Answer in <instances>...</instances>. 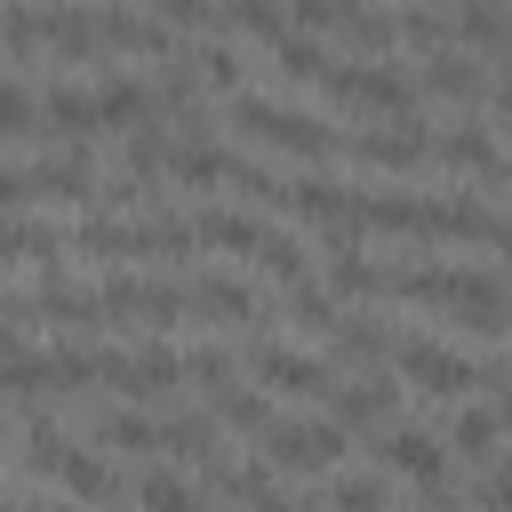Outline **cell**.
<instances>
[{"instance_id":"6da1fadb","label":"cell","mask_w":512,"mask_h":512,"mask_svg":"<svg viewBox=\"0 0 512 512\" xmlns=\"http://www.w3.org/2000/svg\"><path fill=\"white\" fill-rule=\"evenodd\" d=\"M232 128L272 144V152H296V160H328L336 152V128H320V112H296V104H272V96H232Z\"/></svg>"},{"instance_id":"7a4b0ae2","label":"cell","mask_w":512,"mask_h":512,"mask_svg":"<svg viewBox=\"0 0 512 512\" xmlns=\"http://www.w3.org/2000/svg\"><path fill=\"white\" fill-rule=\"evenodd\" d=\"M88 192H104L88 144H56L48 160H16L8 168V208L16 216H32V200H88Z\"/></svg>"},{"instance_id":"3957f363","label":"cell","mask_w":512,"mask_h":512,"mask_svg":"<svg viewBox=\"0 0 512 512\" xmlns=\"http://www.w3.org/2000/svg\"><path fill=\"white\" fill-rule=\"evenodd\" d=\"M320 96H336V104H352V112H392V120H416L408 104H416V80L408 72H392V64H376V56H360V64H336L328 80H320Z\"/></svg>"},{"instance_id":"277c9868","label":"cell","mask_w":512,"mask_h":512,"mask_svg":"<svg viewBox=\"0 0 512 512\" xmlns=\"http://www.w3.org/2000/svg\"><path fill=\"white\" fill-rule=\"evenodd\" d=\"M392 368H400L416 392H432V400H464V392L480 384V360H464V352L440 344V336H400Z\"/></svg>"},{"instance_id":"5b68a950","label":"cell","mask_w":512,"mask_h":512,"mask_svg":"<svg viewBox=\"0 0 512 512\" xmlns=\"http://www.w3.org/2000/svg\"><path fill=\"white\" fill-rule=\"evenodd\" d=\"M96 296H104V320H112V328H128V320L168 328V320L192 312V280H128V272H112Z\"/></svg>"},{"instance_id":"8992f818","label":"cell","mask_w":512,"mask_h":512,"mask_svg":"<svg viewBox=\"0 0 512 512\" xmlns=\"http://www.w3.org/2000/svg\"><path fill=\"white\" fill-rule=\"evenodd\" d=\"M104 384L120 400H168L176 384H192L176 344H136V352H104Z\"/></svg>"},{"instance_id":"52a82bcc","label":"cell","mask_w":512,"mask_h":512,"mask_svg":"<svg viewBox=\"0 0 512 512\" xmlns=\"http://www.w3.org/2000/svg\"><path fill=\"white\" fill-rule=\"evenodd\" d=\"M264 456H272V472H336V464H344V424H336V416L272 424V432H264Z\"/></svg>"},{"instance_id":"ba28073f","label":"cell","mask_w":512,"mask_h":512,"mask_svg":"<svg viewBox=\"0 0 512 512\" xmlns=\"http://www.w3.org/2000/svg\"><path fill=\"white\" fill-rule=\"evenodd\" d=\"M376 464L400 472L408 488H448V440L424 424H384L376 432Z\"/></svg>"},{"instance_id":"9c48e42d","label":"cell","mask_w":512,"mask_h":512,"mask_svg":"<svg viewBox=\"0 0 512 512\" xmlns=\"http://www.w3.org/2000/svg\"><path fill=\"white\" fill-rule=\"evenodd\" d=\"M344 152L360 160V168H424V160H440V136L424 128V120H376V128H360V136H344Z\"/></svg>"},{"instance_id":"30bf717a","label":"cell","mask_w":512,"mask_h":512,"mask_svg":"<svg viewBox=\"0 0 512 512\" xmlns=\"http://www.w3.org/2000/svg\"><path fill=\"white\" fill-rule=\"evenodd\" d=\"M248 368H256L272 392H288V400H320V392H336L328 360H312V352H288V344H256V352H248Z\"/></svg>"},{"instance_id":"8fae6325","label":"cell","mask_w":512,"mask_h":512,"mask_svg":"<svg viewBox=\"0 0 512 512\" xmlns=\"http://www.w3.org/2000/svg\"><path fill=\"white\" fill-rule=\"evenodd\" d=\"M96 40H104V56H176V32L160 24V16H136V8H112V0H96Z\"/></svg>"},{"instance_id":"7c38bea8","label":"cell","mask_w":512,"mask_h":512,"mask_svg":"<svg viewBox=\"0 0 512 512\" xmlns=\"http://www.w3.org/2000/svg\"><path fill=\"white\" fill-rule=\"evenodd\" d=\"M328 416H336L344 432H368V424L384 432V424L400 416V384H392L384 368H376V376H360V384H336V392H328Z\"/></svg>"},{"instance_id":"4fadbf2b","label":"cell","mask_w":512,"mask_h":512,"mask_svg":"<svg viewBox=\"0 0 512 512\" xmlns=\"http://www.w3.org/2000/svg\"><path fill=\"white\" fill-rule=\"evenodd\" d=\"M280 208H288L296 224H344V216H352V184H336V176L312 168V176H288V184H280Z\"/></svg>"},{"instance_id":"5bb4252c","label":"cell","mask_w":512,"mask_h":512,"mask_svg":"<svg viewBox=\"0 0 512 512\" xmlns=\"http://www.w3.org/2000/svg\"><path fill=\"white\" fill-rule=\"evenodd\" d=\"M96 104H104V128H152L160 120V88H144V80H128V72H104L96 80Z\"/></svg>"},{"instance_id":"9a60e30c","label":"cell","mask_w":512,"mask_h":512,"mask_svg":"<svg viewBox=\"0 0 512 512\" xmlns=\"http://www.w3.org/2000/svg\"><path fill=\"white\" fill-rule=\"evenodd\" d=\"M40 112H48V136H56V144H88V136L104 128L96 88H64V80H56V88L40 96Z\"/></svg>"},{"instance_id":"2e32d148","label":"cell","mask_w":512,"mask_h":512,"mask_svg":"<svg viewBox=\"0 0 512 512\" xmlns=\"http://www.w3.org/2000/svg\"><path fill=\"white\" fill-rule=\"evenodd\" d=\"M168 176H176V184H192V192H216V184H232V176H240V152H224V144H208V136H184V144H176V160H168Z\"/></svg>"},{"instance_id":"e0dca14e","label":"cell","mask_w":512,"mask_h":512,"mask_svg":"<svg viewBox=\"0 0 512 512\" xmlns=\"http://www.w3.org/2000/svg\"><path fill=\"white\" fill-rule=\"evenodd\" d=\"M440 160H448V168H464V176H488V184H504V176H512V160L496 152V136H488V128H472V120L440 136Z\"/></svg>"},{"instance_id":"ac0fdd59","label":"cell","mask_w":512,"mask_h":512,"mask_svg":"<svg viewBox=\"0 0 512 512\" xmlns=\"http://www.w3.org/2000/svg\"><path fill=\"white\" fill-rule=\"evenodd\" d=\"M456 40L480 56H512V8L504 0H456Z\"/></svg>"},{"instance_id":"d6986e66","label":"cell","mask_w":512,"mask_h":512,"mask_svg":"<svg viewBox=\"0 0 512 512\" xmlns=\"http://www.w3.org/2000/svg\"><path fill=\"white\" fill-rule=\"evenodd\" d=\"M192 224H200V248H232V256H264V240H272V224H256L240 208H200Z\"/></svg>"},{"instance_id":"ffe728a7","label":"cell","mask_w":512,"mask_h":512,"mask_svg":"<svg viewBox=\"0 0 512 512\" xmlns=\"http://www.w3.org/2000/svg\"><path fill=\"white\" fill-rule=\"evenodd\" d=\"M328 288L352 304V296H384V288H392V272H384V264H368V256L336 232V240H328Z\"/></svg>"},{"instance_id":"44dd1931","label":"cell","mask_w":512,"mask_h":512,"mask_svg":"<svg viewBox=\"0 0 512 512\" xmlns=\"http://www.w3.org/2000/svg\"><path fill=\"white\" fill-rule=\"evenodd\" d=\"M328 344H336V360H352V368H384V360L400 352V336H392L384 320H360V312H344Z\"/></svg>"},{"instance_id":"7402d4cb","label":"cell","mask_w":512,"mask_h":512,"mask_svg":"<svg viewBox=\"0 0 512 512\" xmlns=\"http://www.w3.org/2000/svg\"><path fill=\"white\" fill-rule=\"evenodd\" d=\"M216 432H224L216 416H168V424H160V456H176V464H200V472H208V464H224Z\"/></svg>"},{"instance_id":"603a6c76","label":"cell","mask_w":512,"mask_h":512,"mask_svg":"<svg viewBox=\"0 0 512 512\" xmlns=\"http://www.w3.org/2000/svg\"><path fill=\"white\" fill-rule=\"evenodd\" d=\"M192 312H208V320H224V328H248V320H256V288H240V280H224V272H200V280H192Z\"/></svg>"},{"instance_id":"cb8c5ba5","label":"cell","mask_w":512,"mask_h":512,"mask_svg":"<svg viewBox=\"0 0 512 512\" xmlns=\"http://www.w3.org/2000/svg\"><path fill=\"white\" fill-rule=\"evenodd\" d=\"M64 240H72L64 224H40V216H16V224H8V272L24 280L32 264H48V256H64Z\"/></svg>"},{"instance_id":"d4e9b609","label":"cell","mask_w":512,"mask_h":512,"mask_svg":"<svg viewBox=\"0 0 512 512\" xmlns=\"http://www.w3.org/2000/svg\"><path fill=\"white\" fill-rule=\"evenodd\" d=\"M216 24H224V32H240V40H272V48L288 40V8H280V0H224V8H216Z\"/></svg>"},{"instance_id":"484cf974","label":"cell","mask_w":512,"mask_h":512,"mask_svg":"<svg viewBox=\"0 0 512 512\" xmlns=\"http://www.w3.org/2000/svg\"><path fill=\"white\" fill-rule=\"evenodd\" d=\"M208 416H216V424H232V432H272V424H280V416H272V400H264V392H248V384L208 392Z\"/></svg>"},{"instance_id":"4316f807","label":"cell","mask_w":512,"mask_h":512,"mask_svg":"<svg viewBox=\"0 0 512 512\" xmlns=\"http://www.w3.org/2000/svg\"><path fill=\"white\" fill-rule=\"evenodd\" d=\"M104 448H128V456H152L160 448V424L152 416H136V408H96V424H88Z\"/></svg>"},{"instance_id":"83f0119b","label":"cell","mask_w":512,"mask_h":512,"mask_svg":"<svg viewBox=\"0 0 512 512\" xmlns=\"http://www.w3.org/2000/svg\"><path fill=\"white\" fill-rule=\"evenodd\" d=\"M272 64H280V72H288V80H304V88H320V80H328V72H336V64H344V56H328V48H320V40H296V32H288V40H280V48H272Z\"/></svg>"},{"instance_id":"f1b7e54d","label":"cell","mask_w":512,"mask_h":512,"mask_svg":"<svg viewBox=\"0 0 512 512\" xmlns=\"http://www.w3.org/2000/svg\"><path fill=\"white\" fill-rule=\"evenodd\" d=\"M344 40H352L360 56H384V48L400 40V16H384V8H368V0H352V16H344Z\"/></svg>"},{"instance_id":"f546056e","label":"cell","mask_w":512,"mask_h":512,"mask_svg":"<svg viewBox=\"0 0 512 512\" xmlns=\"http://www.w3.org/2000/svg\"><path fill=\"white\" fill-rule=\"evenodd\" d=\"M416 88H432V96H448V104H472V96H480V72H472L464 56H448V48H440V56L424 64V80H416Z\"/></svg>"},{"instance_id":"4dcf8cb0","label":"cell","mask_w":512,"mask_h":512,"mask_svg":"<svg viewBox=\"0 0 512 512\" xmlns=\"http://www.w3.org/2000/svg\"><path fill=\"white\" fill-rule=\"evenodd\" d=\"M192 64H200V88H216V96H248V88H240V48L200 40V48H192Z\"/></svg>"},{"instance_id":"1f68e13d","label":"cell","mask_w":512,"mask_h":512,"mask_svg":"<svg viewBox=\"0 0 512 512\" xmlns=\"http://www.w3.org/2000/svg\"><path fill=\"white\" fill-rule=\"evenodd\" d=\"M496 440H504V416H496V408H464V416L448 424V448H456V456H488Z\"/></svg>"},{"instance_id":"d6a6232c","label":"cell","mask_w":512,"mask_h":512,"mask_svg":"<svg viewBox=\"0 0 512 512\" xmlns=\"http://www.w3.org/2000/svg\"><path fill=\"white\" fill-rule=\"evenodd\" d=\"M400 40H408V48H424V56H440V48H448V16H440V8H424V0H408V8H400Z\"/></svg>"},{"instance_id":"836d02e7","label":"cell","mask_w":512,"mask_h":512,"mask_svg":"<svg viewBox=\"0 0 512 512\" xmlns=\"http://www.w3.org/2000/svg\"><path fill=\"white\" fill-rule=\"evenodd\" d=\"M256 264H264V272H272L280 288H296V280H312V256H304V240H288V232H272Z\"/></svg>"},{"instance_id":"e575fe53","label":"cell","mask_w":512,"mask_h":512,"mask_svg":"<svg viewBox=\"0 0 512 512\" xmlns=\"http://www.w3.org/2000/svg\"><path fill=\"white\" fill-rule=\"evenodd\" d=\"M184 368H192V384H200V392H224V384L240 376V360H232L224 344H192V352H184Z\"/></svg>"},{"instance_id":"d590c367","label":"cell","mask_w":512,"mask_h":512,"mask_svg":"<svg viewBox=\"0 0 512 512\" xmlns=\"http://www.w3.org/2000/svg\"><path fill=\"white\" fill-rule=\"evenodd\" d=\"M328 512H384V464H376V472H344Z\"/></svg>"},{"instance_id":"8d00e7d4","label":"cell","mask_w":512,"mask_h":512,"mask_svg":"<svg viewBox=\"0 0 512 512\" xmlns=\"http://www.w3.org/2000/svg\"><path fill=\"white\" fill-rule=\"evenodd\" d=\"M352 0H288V32H344Z\"/></svg>"},{"instance_id":"74e56055","label":"cell","mask_w":512,"mask_h":512,"mask_svg":"<svg viewBox=\"0 0 512 512\" xmlns=\"http://www.w3.org/2000/svg\"><path fill=\"white\" fill-rule=\"evenodd\" d=\"M152 16H160L168 32H200V24L216 16V0H152Z\"/></svg>"},{"instance_id":"f35d334b","label":"cell","mask_w":512,"mask_h":512,"mask_svg":"<svg viewBox=\"0 0 512 512\" xmlns=\"http://www.w3.org/2000/svg\"><path fill=\"white\" fill-rule=\"evenodd\" d=\"M472 504H480V512H512V464H496V472L472 488Z\"/></svg>"},{"instance_id":"ab89813d","label":"cell","mask_w":512,"mask_h":512,"mask_svg":"<svg viewBox=\"0 0 512 512\" xmlns=\"http://www.w3.org/2000/svg\"><path fill=\"white\" fill-rule=\"evenodd\" d=\"M16 512H80V504H64V496H16Z\"/></svg>"},{"instance_id":"60d3db41","label":"cell","mask_w":512,"mask_h":512,"mask_svg":"<svg viewBox=\"0 0 512 512\" xmlns=\"http://www.w3.org/2000/svg\"><path fill=\"white\" fill-rule=\"evenodd\" d=\"M248 512H304V504H296V496H280V488H272V496H256V504H248Z\"/></svg>"},{"instance_id":"b9f144b4","label":"cell","mask_w":512,"mask_h":512,"mask_svg":"<svg viewBox=\"0 0 512 512\" xmlns=\"http://www.w3.org/2000/svg\"><path fill=\"white\" fill-rule=\"evenodd\" d=\"M496 416H504V440H512V392H496Z\"/></svg>"},{"instance_id":"7bdbcfd3","label":"cell","mask_w":512,"mask_h":512,"mask_svg":"<svg viewBox=\"0 0 512 512\" xmlns=\"http://www.w3.org/2000/svg\"><path fill=\"white\" fill-rule=\"evenodd\" d=\"M496 120H504V128H512V88H504V96H496Z\"/></svg>"}]
</instances>
